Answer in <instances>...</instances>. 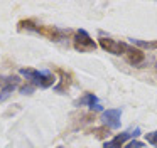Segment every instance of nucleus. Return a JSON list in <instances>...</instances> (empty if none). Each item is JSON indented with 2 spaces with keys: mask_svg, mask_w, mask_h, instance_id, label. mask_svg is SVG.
I'll return each instance as SVG.
<instances>
[{
  "mask_svg": "<svg viewBox=\"0 0 157 148\" xmlns=\"http://www.w3.org/2000/svg\"><path fill=\"white\" fill-rule=\"evenodd\" d=\"M75 49L79 52H91L96 49V42L90 37V34L86 30L79 29L75 34Z\"/></svg>",
  "mask_w": 157,
  "mask_h": 148,
  "instance_id": "obj_1",
  "label": "nucleus"
},
{
  "mask_svg": "<svg viewBox=\"0 0 157 148\" xmlns=\"http://www.w3.org/2000/svg\"><path fill=\"white\" fill-rule=\"evenodd\" d=\"M98 44H100L101 49H105L106 52L113 54V56H123V54H125V49H127L125 42H117V40L108 39V37H100Z\"/></svg>",
  "mask_w": 157,
  "mask_h": 148,
  "instance_id": "obj_2",
  "label": "nucleus"
},
{
  "mask_svg": "<svg viewBox=\"0 0 157 148\" xmlns=\"http://www.w3.org/2000/svg\"><path fill=\"white\" fill-rule=\"evenodd\" d=\"M122 109H106L101 113V121L103 126L110 128V130H117L120 128V123H122Z\"/></svg>",
  "mask_w": 157,
  "mask_h": 148,
  "instance_id": "obj_3",
  "label": "nucleus"
},
{
  "mask_svg": "<svg viewBox=\"0 0 157 148\" xmlns=\"http://www.w3.org/2000/svg\"><path fill=\"white\" fill-rule=\"evenodd\" d=\"M21 84L19 76H0V87H2V94H0V99L7 98L15 87Z\"/></svg>",
  "mask_w": 157,
  "mask_h": 148,
  "instance_id": "obj_4",
  "label": "nucleus"
},
{
  "mask_svg": "<svg viewBox=\"0 0 157 148\" xmlns=\"http://www.w3.org/2000/svg\"><path fill=\"white\" fill-rule=\"evenodd\" d=\"M125 57H127V61H128L130 64H133V66H139V64L144 62V59H145V54H144V50H140V49H137V47L128 46V44H127Z\"/></svg>",
  "mask_w": 157,
  "mask_h": 148,
  "instance_id": "obj_5",
  "label": "nucleus"
},
{
  "mask_svg": "<svg viewBox=\"0 0 157 148\" xmlns=\"http://www.w3.org/2000/svg\"><path fill=\"white\" fill-rule=\"evenodd\" d=\"M83 104H86L91 111H100L101 109V104H100L98 98H96L93 93H86L81 99L76 101V106H83Z\"/></svg>",
  "mask_w": 157,
  "mask_h": 148,
  "instance_id": "obj_6",
  "label": "nucleus"
},
{
  "mask_svg": "<svg viewBox=\"0 0 157 148\" xmlns=\"http://www.w3.org/2000/svg\"><path fill=\"white\" fill-rule=\"evenodd\" d=\"M130 135L132 133H120V135H117L115 138H112L110 141H106V143L103 145V148H122V145L128 140Z\"/></svg>",
  "mask_w": 157,
  "mask_h": 148,
  "instance_id": "obj_7",
  "label": "nucleus"
},
{
  "mask_svg": "<svg viewBox=\"0 0 157 148\" xmlns=\"http://www.w3.org/2000/svg\"><path fill=\"white\" fill-rule=\"evenodd\" d=\"M21 74L25 76V79H29L32 83V86H39V76H41V71H36L32 67H22L21 69Z\"/></svg>",
  "mask_w": 157,
  "mask_h": 148,
  "instance_id": "obj_8",
  "label": "nucleus"
},
{
  "mask_svg": "<svg viewBox=\"0 0 157 148\" xmlns=\"http://www.w3.org/2000/svg\"><path fill=\"white\" fill-rule=\"evenodd\" d=\"M56 81L54 74L51 72V71H41V76H39V86L41 87H49L52 86Z\"/></svg>",
  "mask_w": 157,
  "mask_h": 148,
  "instance_id": "obj_9",
  "label": "nucleus"
},
{
  "mask_svg": "<svg viewBox=\"0 0 157 148\" xmlns=\"http://www.w3.org/2000/svg\"><path fill=\"white\" fill-rule=\"evenodd\" d=\"M133 47L137 49H147V50H154L157 49V40H140V39H132Z\"/></svg>",
  "mask_w": 157,
  "mask_h": 148,
  "instance_id": "obj_10",
  "label": "nucleus"
},
{
  "mask_svg": "<svg viewBox=\"0 0 157 148\" xmlns=\"http://www.w3.org/2000/svg\"><path fill=\"white\" fill-rule=\"evenodd\" d=\"M108 133H110V128H106V126H100V128H95V130H93V135H95L98 140H105V138L108 136Z\"/></svg>",
  "mask_w": 157,
  "mask_h": 148,
  "instance_id": "obj_11",
  "label": "nucleus"
},
{
  "mask_svg": "<svg viewBox=\"0 0 157 148\" xmlns=\"http://www.w3.org/2000/svg\"><path fill=\"white\" fill-rule=\"evenodd\" d=\"M145 140L149 141L150 145H154V146L157 148V131H150V133L145 135Z\"/></svg>",
  "mask_w": 157,
  "mask_h": 148,
  "instance_id": "obj_12",
  "label": "nucleus"
},
{
  "mask_svg": "<svg viewBox=\"0 0 157 148\" xmlns=\"http://www.w3.org/2000/svg\"><path fill=\"white\" fill-rule=\"evenodd\" d=\"M144 145L140 143V141H137V140H132V141H128V143H127V146L125 148H142Z\"/></svg>",
  "mask_w": 157,
  "mask_h": 148,
  "instance_id": "obj_13",
  "label": "nucleus"
},
{
  "mask_svg": "<svg viewBox=\"0 0 157 148\" xmlns=\"http://www.w3.org/2000/svg\"><path fill=\"white\" fill-rule=\"evenodd\" d=\"M36 87L34 86H22L21 87V93L22 94H32V91H34Z\"/></svg>",
  "mask_w": 157,
  "mask_h": 148,
  "instance_id": "obj_14",
  "label": "nucleus"
},
{
  "mask_svg": "<svg viewBox=\"0 0 157 148\" xmlns=\"http://www.w3.org/2000/svg\"><path fill=\"white\" fill-rule=\"evenodd\" d=\"M155 71H157V61H155Z\"/></svg>",
  "mask_w": 157,
  "mask_h": 148,
  "instance_id": "obj_15",
  "label": "nucleus"
}]
</instances>
